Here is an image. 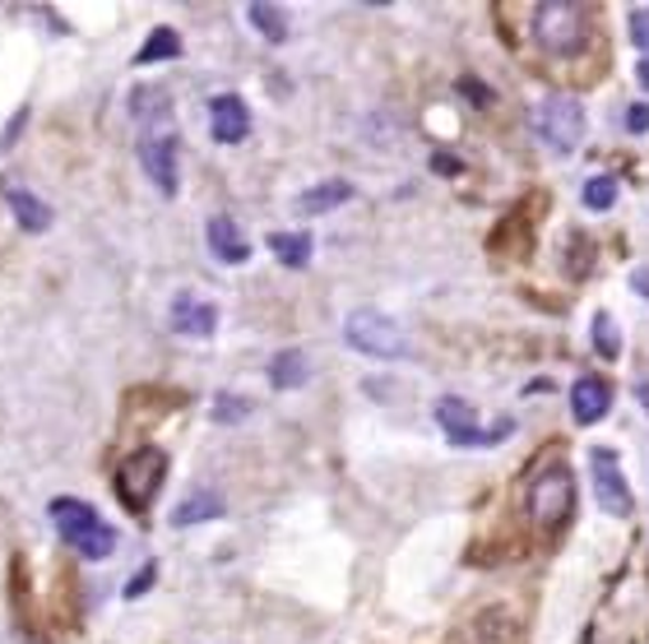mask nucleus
<instances>
[{"instance_id": "nucleus-1", "label": "nucleus", "mask_w": 649, "mask_h": 644, "mask_svg": "<svg viewBox=\"0 0 649 644\" xmlns=\"http://www.w3.org/2000/svg\"><path fill=\"white\" fill-rule=\"evenodd\" d=\"M51 520H57L61 538H65V543H70L74 552H80V556H89V561L112 556L116 533L98 520V510H93V505L74 501V497H57V501H51Z\"/></svg>"}, {"instance_id": "nucleus-2", "label": "nucleus", "mask_w": 649, "mask_h": 644, "mask_svg": "<svg viewBox=\"0 0 649 644\" xmlns=\"http://www.w3.org/2000/svg\"><path fill=\"white\" fill-rule=\"evenodd\" d=\"M585 33H589V19H585V6H570V0H542L534 10V38L542 51L552 57H576L585 47Z\"/></svg>"}, {"instance_id": "nucleus-3", "label": "nucleus", "mask_w": 649, "mask_h": 644, "mask_svg": "<svg viewBox=\"0 0 649 644\" xmlns=\"http://www.w3.org/2000/svg\"><path fill=\"white\" fill-rule=\"evenodd\" d=\"M570 510H576V478H570L566 463H548L534 482H529V520L552 533L570 520Z\"/></svg>"}, {"instance_id": "nucleus-4", "label": "nucleus", "mask_w": 649, "mask_h": 644, "mask_svg": "<svg viewBox=\"0 0 649 644\" xmlns=\"http://www.w3.org/2000/svg\"><path fill=\"white\" fill-rule=\"evenodd\" d=\"M534 131L552 153H576L585 140V108L570 93H548L534 112Z\"/></svg>"}, {"instance_id": "nucleus-5", "label": "nucleus", "mask_w": 649, "mask_h": 644, "mask_svg": "<svg viewBox=\"0 0 649 644\" xmlns=\"http://www.w3.org/2000/svg\"><path fill=\"white\" fill-rule=\"evenodd\" d=\"M168 478V454L163 450H135L130 459H121V469H116V492L130 510H149L153 492L163 487Z\"/></svg>"}, {"instance_id": "nucleus-6", "label": "nucleus", "mask_w": 649, "mask_h": 644, "mask_svg": "<svg viewBox=\"0 0 649 644\" xmlns=\"http://www.w3.org/2000/svg\"><path fill=\"white\" fill-rule=\"evenodd\" d=\"M344 339H348V348L367 352V357H404L408 352V339L399 334V325L381 311H353L344 320Z\"/></svg>"}, {"instance_id": "nucleus-7", "label": "nucleus", "mask_w": 649, "mask_h": 644, "mask_svg": "<svg viewBox=\"0 0 649 644\" xmlns=\"http://www.w3.org/2000/svg\"><path fill=\"white\" fill-rule=\"evenodd\" d=\"M163 125H149V131L140 135V167H144L149 182H153V191L172 200L176 186H181V176H176V140L163 131Z\"/></svg>"}, {"instance_id": "nucleus-8", "label": "nucleus", "mask_w": 649, "mask_h": 644, "mask_svg": "<svg viewBox=\"0 0 649 644\" xmlns=\"http://www.w3.org/2000/svg\"><path fill=\"white\" fill-rule=\"evenodd\" d=\"M436 422H440V431H446L455 446H491V441H501V436H510V422L483 431L478 418H474V403L459 399V395L436 399Z\"/></svg>"}, {"instance_id": "nucleus-9", "label": "nucleus", "mask_w": 649, "mask_h": 644, "mask_svg": "<svg viewBox=\"0 0 649 644\" xmlns=\"http://www.w3.org/2000/svg\"><path fill=\"white\" fill-rule=\"evenodd\" d=\"M589 469H594V497H599V505L612 514V520H627L636 501H631V482H627V473H621L617 454L612 450H594Z\"/></svg>"}, {"instance_id": "nucleus-10", "label": "nucleus", "mask_w": 649, "mask_h": 644, "mask_svg": "<svg viewBox=\"0 0 649 644\" xmlns=\"http://www.w3.org/2000/svg\"><path fill=\"white\" fill-rule=\"evenodd\" d=\"M210 135L219 144H242L251 135V108L237 93H219L210 102Z\"/></svg>"}, {"instance_id": "nucleus-11", "label": "nucleus", "mask_w": 649, "mask_h": 644, "mask_svg": "<svg viewBox=\"0 0 649 644\" xmlns=\"http://www.w3.org/2000/svg\"><path fill=\"white\" fill-rule=\"evenodd\" d=\"M172 329L176 334H191V339H210V334L219 329V306L204 301V297L181 293L172 301Z\"/></svg>"}, {"instance_id": "nucleus-12", "label": "nucleus", "mask_w": 649, "mask_h": 644, "mask_svg": "<svg viewBox=\"0 0 649 644\" xmlns=\"http://www.w3.org/2000/svg\"><path fill=\"white\" fill-rule=\"evenodd\" d=\"M608 408H612V385H608V380H599V376H585V380L570 385V413H576V422H580V427L599 422V418L608 413Z\"/></svg>"}, {"instance_id": "nucleus-13", "label": "nucleus", "mask_w": 649, "mask_h": 644, "mask_svg": "<svg viewBox=\"0 0 649 644\" xmlns=\"http://www.w3.org/2000/svg\"><path fill=\"white\" fill-rule=\"evenodd\" d=\"M210 251H214V260H223V265H246L251 260V242L242 237V227L232 223L227 214L210 218Z\"/></svg>"}, {"instance_id": "nucleus-14", "label": "nucleus", "mask_w": 649, "mask_h": 644, "mask_svg": "<svg viewBox=\"0 0 649 644\" xmlns=\"http://www.w3.org/2000/svg\"><path fill=\"white\" fill-rule=\"evenodd\" d=\"M6 200H10V214H14V223H19L23 232H47V227H51V209H47V204H42L33 191L10 186Z\"/></svg>"}, {"instance_id": "nucleus-15", "label": "nucleus", "mask_w": 649, "mask_h": 644, "mask_svg": "<svg viewBox=\"0 0 649 644\" xmlns=\"http://www.w3.org/2000/svg\"><path fill=\"white\" fill-rule=\"evenodd\" d=\"M219 514H223V497H214V492H191L186 501L172 510V524H176V529H191V524L219 520Z\"/></svg>"}, {"instance_id": "nucleus-16", "label": "nucleus", "mask_w": 649, "mask_h": 644, "mask_svg": "<svg viewBox=\"0 0 649 644\" xmlns=\"http://www.w3.org/2000/svg\"><path fill=\"white\" fill-rule=\"evenodd\" d=\"M270 251H274V260L288 265V269L311 265V237L306 232H270Z\"/></svg>"}, {"instance_id": "nucleus-17", "label": "nucleus", "mask_w": 649, "mask_h": 644, "mask_svg": "<svg viewBox=\"0 0 649 644\" xmlns=\"http://www.w3.org/2000/svg\"><path fill=\"white\" fill-rule=\"evenodd\" d=\"M348 200H353V186L348 182H321V186L302 191L297 209L302 214H325V209H339V204H348Z\"/></svg>"}, {"instance_id": "nucleus-18", "label": "nucleus", "mask_w": 649, "mask_h": 644, "mask_svg": "<svg viewBox=\"0 0 649 644\" xmlns=\"http://www.w3.org/2000/svg\"><path fill=\"white\" fill-rule=\"evenodd\" d=\"M306 376H311V362H306L302 348L278 352L274 362H270V380L278 385V390H297V385H306Z\"/></svg>"}, {"instance_id": "nucleus-19", "label": "nucleus", "mask_w": 649, "mask_h": 644, "mask_svg": "<svg viewBox=\"0 0 649 644\" xmlns=\"http://www.w3.org/2000/svg\"><path fill=\"white\" fill-rule=\"evenodd\" d=\"M130 112H135L140 121H149V125H163L168 121V93H163V84H144V89L130 93Z\"/></svg>"}, {"instance_id": "nucleus-20", "label": "nucleus", "mask_w": 649, "mask_h": 644, "mask_svg": "<svg viewBox=\"0 0 649 644\" xmlns=\"http://www.w3.org/2000/svg\"><path fill=\"white\" fill-rule=\"evenodd\" d=\"M246 19H251V29H260L270 42H283V38H288V19H283V10L270 6V0H251V6H246Z\"/></svg>"}, {"instance_id": "nucleus-21", "label": "nucleus", "mask_w": 649, "mask_h": 644, "mask_svg": "<svg viewBox=\"0 0 649 644\" xmlns=\"http://www.w3.org/2000/svg\"><path fill=\"white\" fill-rule=\"evenodd\" d=\"M181 51V38H176V29H153L149 33V42L140 47V57H135V65H153V61H172Z\"/></svg>"}, {"instance_id": "nucleus-22", "label": "nucleus", "mask_w": 649, "mask_h": 644, "mask_svg": "<svg viewBox=\"0 0 649 644\" xmlns=\"http://www.w3.org/2000/svg\"><path fill=\"white\" fill-rule=\"evenodd\" d=\"M612 204H617V182H612V176H589V182H585V209L608 214Z\"/></svg>"}, {"instance_id": "nucleus-23", "label": "nucleus", "mask_w": 649, "mask_h": 644, "mask_svg": "<svg viewBox=\"0 0 649 644\" xmlns=\"http://www.w3.org/2000/svg\"><path fill=\"white\" fill-rule=\"evenodd\" d=\"M594 348H599L604 357H617L621 352V329H617V320L608 311L594 316Z\"/></svg>"}, {"instance_id": "nucleus-24", "label": "nucleus", "mask_w": 649, "mask_h": 644, "mask_svg": "<svg viewBox=\"0 0 649 644\" xmlns=\"http://www.w3.org/2000/svg\"><path fill=\"white\" fill-rule=\"evenodd\" d=\"M246 413H251V403H246V399H232V395H223V399L214 403V422H223V427L242 422Z\"/></svg>"}, {"instance_id": "nucleus-25", "label": "nucleus", "mask_w": 649, "mask_h": 644, "mask_svg": "<svg viewBox=\"0 0 649 644\" xmlns=\"http://www.w3.org/2000/svg\"><path fill=\"white\" fill-rule=\"evenodd\" d=\"M631 38L640 42V51L649 57V10H636V14H631Z\"/></svg>"}, {"instance_id": "nucleus-26", "label": "nucleus", "mask_w": 649, "mask_h": 644, "mask_svg": "<svg viewBox=\"0 0 649 644\" xmlns=\"http://www.w3.org/2000/svg\"><path fill=\"white\" fill-rule=\"evenodd\" d=\"M627 131L631 135H645L649 131V108H645V102H636V108L627 112Z\"/></svg>"}, {"instance_id": "nucleus-27", "label": "nucleus", "mask_w": 649, "mask_h": 644, "mask_svg": "<svg viewBox=\"0 0 649 644\" xmlns=\"http://www.w3.org/2000/svg\"><path fill=\"white\" fill-rule=\"evenodd\" d=\"M149 584H153V565H144V575H135V580H130V584H125V599H140V594H144V589H149Z\"/></svg>"}, {"instance_id": "nucleus-28", "label": "nucleus", "mask_w": 649, "mask_h": 644, "mask_svg": "<svg viewBox=\"0 0 649 644\" xmlns=\"http://www.w3.org/2000/svg\"><path fill=\"white\" fill-rule=\"evenodd\" d=\"M432 167H436L440 176H459V159H450V153H436Z\"/></svg>"}, {"instance_id": "nucleus-29", "label": "nucleus", "mask_w": 649, "mask_h": 644, "mask_svg": "<svg viewBox=\"0 0 649 644\" xmlns=\"http://www.w3.org/2000/svg\"><path fill=\"white\" fill-rule=\"evenodd\" d=\"M23 121H29V112H14V121H10V131H6V135H0V149H10V140L19 135V125H23Z\"/></svg>"}, {"instance_id": "nucleus-30", "label": "nucleus", "mask_w": 649, "mask_h": 644, "mask_svg": "<svg viewBox=\"0 0 649 644\" xmlns=\"http://www.w3.org/2000/svg\"><path fill=\"white\" fill-rule=\"evenodd\" d=\"M459 89H464V98H474V102H491V98L483 93V84H478V80H464Z\"/></svg>"}, {"instance_id": "nucleus-31", "label": "nucleus", "mask_w": 649, "mask_h": 644, "mask_svg": "<svg viewBox=\"0 0 649 644\" xmlns=\"http://www.w3.org/2000/svg\"><path fill=\"white\" fill-rule=\"evenodd\" d=\"M631 288H636L640 297H649V269H636V274H631Z\"/></svg>"}, {"instance_id": "nucleus-32", "label": "nucleus", "mask_w": 649, "mask_h": 644, "mask_svg": "<svg viewBox=\"0 0 649 644\" xmlns=\"http://www.w3.org/2000/svg\"><path fill=\"white\" fill-rule=\"evenodd\" d=\"M636 80H640V89H649V57H640V65H636Z\"/></svg>"}, {"instance_id": "nucleus-33", "label": "nucleus", "mask_w": 649, "mask_h": 644, "mask_svg": "<svg viewBox=\"0 0 649 644\" xmlns=\"http://www.w3.org/2000/svg\"><path fill=\"white\" fill-rule=\"evenodd\" d=\"M640 403H645V408H649V385H640Z\"/></svg>"}]
</instances>
